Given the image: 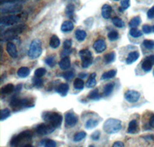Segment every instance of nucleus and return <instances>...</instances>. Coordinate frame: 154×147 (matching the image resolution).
Instances as JSON below:
<instances>
[{"label":"nucleus","instance_id":"nucleus-1","mask_svg":"<svg viewBox=\"0 0 154 147\" xmlns=\"http://www.w3.org/2000/svg\"><path fill=\"white\" fill-rule=\"evenodd\" d=\"M26 29L27 26L26 24H19L18 26H14V27L8 29L5 32L1 33V40H2V41H12L13 39L16 38L19 34L23 33Z\"/></svg>","mask_w":154,"mask_h":147},{"label":"nucleus","instance_id":"nucleus-2","mask_svg":"<svg viewBox=\"0 0 154 147\" xmlns=\"http://www.w3.org/2000/svg\"><path fill=\"white\" fill-rule=\"evenodd\" d=\"M42 119L46 122L52 125L55 128H59L63 122V117L57 112H45L42 114Z\"/></svg>","mask_w":154,"mask_h":147},{"label":"nucleus","instance_id":"nucleus-3","mask_svg":"<svg viewBox=\"0 0 154 147\" xmlns=\"http://www.w3.org/2000/svg\"><path fill=\"white\" fill-rule=\"evenodd\" d=\"M122 123L116 119H108L103 124V130L107 134H115L120 131Z\"/></svg>","mask_w":154,"mask_h":147},{"label":"nucleus","instance_id":"nucleus-4","mask_svg":"<svg viewBox=\"0 0 154 147\" xmlns=\"http://www.w3.org/2000/svg\"><path fill=\"white\" fill-rule=\"evenodd\" d=\"M42 42L39 39H34L29 48L28 56L31 59H36L42 54Z\"/></svg>","mask_w":154,"mask_h":147},{"label":"nucleus","instance_id":"nucleus-5","mask_svg":"<svg viewBox=\"0 0 154 147\" xmlns=\"http://www.w3.org/2000/svg\"><path fill=\"white\" fill-rule=\"evenodd\" d=\"M32 138V132L30 130H26L20 132L18 135L12 137L10 145L12 147H19L25 140H29Z\"/></svg>","mask_w":154,"mask_h":147},{"label":"nucleus","instance_id":"nucleus-6","mask_svg":"<svg viewBox=\"0 0 154 147\" xmlns=\"http://www.w3.org/2000/svg\"><path fill=\"white\" fill-rule=\"evenodd\" d=\"M23 10V5L21 4H5V5H2L1 7V13L3 14L15 15L16 13H19Z\"/></svg>","mask_w":154,"mask_h":147},{"label":"nucleus","instance_id":"nucleus-7","mask_svg":"<svg viewBox=\"0 0 154 147\" xmlns=\"http://www.w3.org/2000/svg\"><path fill=\"white\" fill-rule=\"evenodd\" d=\"M10 105L12 109L15 110H20L24 108L31 107L33 105V103L32 102V100L29 98H23V99H13L10 102Z\"/></svg>","mask_w":154,"mask_h":147},{"label":"nucleus","instance_id":"nucleus-8","mask_svg":"<svg viewBox=\"0 0 154 147\" xmlns=\"http://www.w3.org/2000/svg\"><path fill=\"white\" fill-rule=\"evenodd\" d=\"M21 21V17L17 15H8V16H2L1 18L0 25L2 27L3 26H11L16 25Z\"/></svg>","mask_w":154,"mask_h":147},{"label":"nucleus","instance_id":"nucleus-9","mask_svg":"<svg viewBox=\"0 0 154 147\" xmlns=\"http://www.w3.org/2000/svg\"><path fill=\"white\" fill-rule=\"evenodd\" d=\"M56 129L54 126L50 124H40L35 128V132L38 136H46L53 132Z\"/></svg>","mask_w":154,"mask_h":147},{"label":"nucleus","instance_id":"nucleus-10","mask_svg":"<svg viewBox=\"0 0 154 147\" xmlns=\"http://www.w3.org/2000/svg\"><path fill=\"white\" fill-rule=\"evenodd\" d=\"M65 122L67 127H72L78 122V116L72 112H67L65 116Z\"/></svg>","mask_w":154,"mask_h":147},{"label":"nucleus","instance_id":"nucleus-11","mask_svg":"<svg viewBox=\"0 0 154 147\" xmlns=\"http://www.w3.org/2000/svg\"><path fill=\"white\" fill-rule=\"evenodd\" d=\"M140 98V94L137 91L130 90L125 93V99L130 103H135L138 102Z\"/></svg>","mask_w":154,"mask_h":147},{"label":"nucleus","instance_id":"nucleus-12","mask_svg":"<svg viewBox=\"0 0 154 147\" xmlns=\"http://www.w3.org/2000/svg\"><path fill=\"white\" fill-rule=\"evenodd\" d=\"M154 64V55H151L149 57H147L143 60L142 64V68L144 71L149 72L152 69V65Z\"/></svg>","mask_w":154,"mask_h":147},{"label":"nucleus","instance_id":"nucleus-13","mask_svg":"<svg viewBox=\"0 0 154 147\" xmlns=\"http://www.w3.org/2000/svg\"><path fill=\"white\" fill-rule=\"evenodd\" d=\"M93 48H94L96 53L100 54V53H103V51H106V42L103 40L100 39V40H97L93 44Z\"/></svg>","mask_w":154,"mask_h":147},{"label":"nucleus","instance_id":"nucleus-14","mask_svg":"<svg viewBox=\"0 0 154 147\" xmlns=\"http://www.w3.org/2000/svg\"><path fill=\"white\" fill-rule=\"evenodd\" d=\"M6 50H7V52L9 54V56L12 57V58L17 57V49H16V46L15 45L14 43L11 42V41L8 42L7 45H6Z\"/></svg>","mask_w":154,"mask_h":147},{"label":"nucleus","instance_id":"nucleus-15","mask_svg":"<svg viewBox=\"0 0 154 147\" xmlns=\"http://www.w3.org/2000/svg\"><path fill=\"white\" fill-rule=\"evenodd\" d=\"M112 8L111 5H108V4H105V5H103L101 10L102 16L106 19H108L110 18L111 14H112Z\"/></svg>","mask_w":154,"mask_h":147},{"label":"nucleus","instance_id":"nucleus-16","mask_svg":"<svg viewBox=\"0 0 154 147\" xmlns=\"http://www.w3.org/2000/svg\"><path fill=\"white\" fill-rule=\"evenodd\" d=\"M139 131V123L136 119H133L131 122H130L129 126H128L127 132L130 134H135L138 132Z\"/></svg>","mask_w":154,"mask_h":147},{"label":"nucleus","instance_id":"nucleus-17","mask_svg":"<svg viewBox=\"0 0 154 147\" xmlns=\"http://www.w3.org/2000/svg\"><path fill=\"white\" fill-rule=\"evenodd\" d=\"M69 91V85L65 83H63V84H60V85H58L56 88V91L60 94L62 96H66L67 95Z\"/></svg>","mask_w":154,"mask_h":147},{"label":"nucleus","instance_id":"nucleus-18","mask_svg":"<svg viewBox=\"0 0 154 147\" xmlns=\"http://www.w3.org/2000/svg\"><path fill=\"white\" fill-rule=\"evenodd\" d=\"M140 57V54L137 51H133V52L130 53L128 54L127 58H126V64H131L134 63L136 60H138V58Z\"/></svg>","mask_w":154,"mask_h":147},{"label":"nucleus","instance_id":"nucleus-19","mask_svg":"<svg viewBox=\"0 0 154 147\" xmlns=\"http://www.w3.org/2000/svg\"><path fill=\"white\" fill-rule=\"evenodd\" d=\"M60 67L62 70H68L71 66V61H70V58L69 57H63L62 60L59 63Z\"/></svg>","mask_w":154,"mask_h":147},{"label":"nucleus","instance_id":"nucleus-20","mask_svg":"<svg viewBox=\"0 0 154 147\" xmlns=\"http://www.w3.org/2000/svg\"><path fill=\"white\" fill-rule=\"evenodd\" d=\"M74 28V24L71 21L63 22V23L61 26V30L64 33H68V32H71Z\"/></svg>","mask_w":154,"mask_h":147},{"label":"nucleus","instance_id":"nucleus-21","mask_svg":"<svg viewBox=\"0 0 154 147\" xmlns=\"http://www.w3.org/2000/svg\"><path fill=\"white\" fill-rule=\"evenodd\" d=\"M79 57L82 60H93V56H92V53L87 49L82 50L79 53Z\"/></svg>","mask_w":154,"mask_h":147},{"label":"nucleus","instance_id":"nucleus-22","mask_svg":"<svg viewBox=\"0 0 154 147\" xmlns=\"http://www.w3.org/2000/svg\"><path fill=\"white\" fill-rule=\"evenodd\" d=\"M96 73H93L90 74V76L88 78L87 81H86V87L89 88H94L96 84Z\"/></svg>","mask_w":154,"mask_h":147},{"label":"nucleus","instance_id":"nucleus-23","mask_svg":"<svg viewBox=\"0 0 154 147\" xmlns=\"http://www.w3.org/2000/svg\"><path fill=\"white\" fill-rule=\"evenodd\" d=\"M60 45V41L59 37L56 35H53V37H51L50 41H49V46L53 49L59 47Z\"/></svg>","mask_w":154,"mask_h":147},{"label":"nucleus","instance_id":"nucleus-24","mask_svg":"<svg viewBox=\"0 0 154 147\" xmlns=\"http://www.w3.org/2000/svg\"><path fill=\"white\" fill-rule=\"evenodd\" d=\"M30 73V70L29 67H22L18 70L17 74L20 77H28Z\"/></svg>","mask_w":154,"mask_h":147},{"label":"nucleus","instance_id":"nucleus-25","mask_svg":"<svg viewBox=\"0 0 154 147\" xmlns=\"http://www.w3.org/2000/svg\"><path fill=\"white\" fill-rule=\"evenodd\" d=\"M14 89H15V87L13 84H8L1 88V92H2V95H8V94L12 93V91H14Z\"/></svg>","mask_w":154,"mask_h":147},{"label":"nucleus","instance_id":"nucleus-26","mask_svg":"<svg viewBox=\"0 0 154 147\" xmlns=\"http://www.w3.org/2000/svg\"><path fill=\"white\" fill-rule=\"evenodd\" d=\"M75 37L78 41H83L86 37V33L85 30H77L75 33Z\"/></svg>","mask_w":154,"mask_h":147},{"label":"nucleus","instance_id":"nucleus-27","mask_svg":"<svg viewBox=\"0 0 154 147\" xmlns=\"http://www.w3.org/2000/svg\"><path fill=\"white\" fill-rule=\"evenodd\" d=\"M114 86H115V84L114 83H109L106 85L105 86L103 90V96L107 97L110 95L111 93L112 92L114 89Z\"/></svg>","mask_w":154,"mask_h":147},{"label":"nucleus","instance_id":"nucleus-28","mask_svg":"<svg viewBox=\"0 0 154 147\" xmlns=\"http://www.w3.org/2000/svg\"><path fill=\"white\" fill-rule=\"evenodd\" d=\"M140 23H141V19H140V16H135L130 21L129 26L132 29L136 28V27H137L140 24Z\"/></svg>","mask_w":154,"mask_h":147},{"label":"nucleus","instance_id":"nucleus-29","mask_svg":"<svg viewBox=\"0 0 154 147\" xmlns=\"http://www.w3.org/2000/svg\"><path fill=\"white\" fill-rule=\"evenodd\" d=\"M116 73H117V72H116V70H110L107 72H105V73L102 75V80H107V79L112 78V77H114L116 75Z\"/></svg>","mask_w":154,"mask_h":147},{"label":"nucleus","instance_id":"nucleus-30","mask_svg":"<svg viewBox=\"0 0 154 147\" xmlns=\"http://www.w3.org/2000/svg\"><path fill=\"white\" fill-rule=\"evenodd\" d=\"M99 122L98 120H96V119H89L86 123V128L88 129H94L96 128V126H98Z\"/></svg>","mask_w":154,"mask_h":147},{"label":"nucleus","instance_id":"nucleus-31","mask_svg":"<svg viewBox=\"0 0 154 147\" xmlns=\"http://www.w3.org/2000/svg\"><path fill=\"white\" fill-rule=\"evenodd\" d=\"M116 54L114 52L108 53L104 56V62L106 64H111L115 60Z\"/></svg>","mask_w":154,"mask_h":147},{"label":"nucleus","instance_id":"nucleus-32","mask_svg":"<svg viewBox=\"0 0 154 147\" xmlns=\"http://www.w3.org/2000/svg\"><path fill=\"white\" fill-rule=\"evenodd\" d=\"M88 98L91 100H99L101 98V95H100L98 89H94L89 92Z\"/></svg>","mask_w":154,"mask_h":147},{"label":"nucleus","instance_id":"nucleus-33","mask_svg":"<svg viewBox=\"0 0 154 147\" xmlns=\"http://www.w3.org/2000/svg\"><path fill=\"white\" fill-rule=\"evenodd\" d=\"M86 133L83 131H81L79 132H77L75 136H74V138H73V141L75 142H80L82 141L83 139L86 138Z\"/></svg>","mask_w":154,"mask_h":147},{"label":"nucleus","instance_id":"nucleus-34","mask_svg":"<svg viewBox=\"0 0 154 147\" xmlns=\"http://www.w3.org/2000/svg\"><path fill=\"white\" fill-rule=\"evenodd\" d=\"M73 85L76 90H82L84 88V81H82V78H76L74 81Z\"/></svg>","mask_w":154,"mask_h":147},{"label":"nucleus","instance_id":"nucleus-35","mask_svg":"<svg viewBox=\"0 0 154 147\" xmlns=\"http://www.w3.org/2000/svg\"><path fill=\"white\" fill-rule=\"evenodd\" d=\"M112 23L115 26L118 27V28H123V26H125V23L124 22L120 19V18H118V17H115L112 19Z\"/></svg>","mask_w":154,"mask_h":147},{"label":"nucleus","instance_id":"nucleus-36","mask_svg":"<svg viewBox=\"0 0 154 147\" xmlns=\"http://www.w3.org/2000/svg\"><path fill=\"white\" fill-rule=\"evenodd\" d=\"M11 112L9 109H3L1 110V116H0V119L1 121H4L5 119H8L10 116Z\"/></svg>","mask_w":154,"mask_h":147},{"label":"nucleus","instance_id":"nucleus-37","mask_svg":"<svg viewBox=\"0 0 154 147\" xmlns=\"http://www.w3.org/2000/svg\"><path fill=\"white\" fill-rule=\"evenodd\" d=\"M74 11H75V6L73 5H72V4H69L66 8L65 12L67 16H69V17H72L74 14Z\"/></svg>","mask_w":154,"mask_h":147},{"label":"nucleus","instance_id":"nucleus-38","mask_svg":"<svg viewBox=\"0 0 154 147\" xmlns=\"http://www.w3.org/2000/svg\"><path fill=\"white\" fill-rule=\"evenodd\" d=\"M130 6V0H122L121 1V7L119 8V11L123 12V11L127 9Z\"/></svg>","mask_w":154,"mask_h":147},{"label":"nucleus","instance_id":"nucleus-39","mask_svg":"<svg viewBox=\"0 0 154 147\" xmlns=\"http://www.w3.org/2000/svg\"><path fill=\"white\" fill-rule=\"evenodd\" d=\"M130 34L131 37H134V38H138V37H140L143 35L142 32L139 30L138 29L133 28L130 30Z\"/></svg>","mask_w":154,"mask_h":147},{"label":"nucleus","instance_id":"nucleus-40","mask_svg":"<svg viewBox=\"0 0 154 147\" xmlns=\"http://www.w3.org/2000/svg\"><path fill=\"white\" fill-rule=\"evenodd\" d=\"M108 38L111 41H116L119 38V33H118L117 31H116V30H112V31L109 32L108 33Z\"/></svg>","mask_w":154,"mask_h":147},{"label":"nucleus","instance_id":"nucleus-41","mask_svg":"<svg viewBox=\"0 0 154 147\" xmlns=\"http://www.w3.org/2000/svg\"><path fill=\"white\" fill-rule=\"evenodd\" d=\"M46 64L49 65L51 67H53L56 65V57L54 56H49L48 57H46Z\"/></svg>","mask_w":154,"mask_h":147},{"label":"nucleus","instance_id":"nucleus-42","mask_svg":"<svg viewBox=\"0 0 154 147\" xmlns=\"http://www.w3.org/2000/svg\"><path fill=\"white\" fill-rule=\"evenodd\" d=\"M143 46L149 50H153L154 49V41H151V40H145L143 41Z\"/></svg>","mask_w":154,"mask_h":147},{"label":"nucleus","instance_id":"nucleus-43","mask_svg":"<svg viewBox=\"0 0 154 147\" xmlns=\"http://www.w3.org/2000/svg\"><path fill=\"white\" fill-rule=\"evenodd\" d=\"M42 142L44 147H56V142L53 139H46Z\"/></svg>","mask_w":154,"mask_h":147},{"label":"nucleus","instance_id":"nucleus-44","mask_svg":"<svg viewBox=\"0 0 154 147\" xmlns=\"http://www.w3.org/2000/svg\"><path fill=\"white\" fill-rule=\"evenodd\" d=\"M46 74V70L45 68H38L35 71V76L36 77H42Z\"/></svg>","mask_w":154,"mask_h":147},{"label":"nucleus","instance_id":"nucleus-45","mask_svg":"<svg viewBox=\"0 0 154 147\" xmlns=\"http://www.w3.org/2000/svg\"><path fill=\"white\" fill-rule=\"evenodd\" d=\"M26 0H1V5L4 4H15L19 3V2H25Z\"/></svg>","mask_w":154,"mask_h":147},{"label":"nucleus","instance_id":"nucleus-46","mask_svg":"<svg viewBox=\"0 0 154 147\" xmlns=\"http://www.w3.org/2000/svg\"><path fill=\"white\" fill-rule=\"evenodd\" d=\"M42 84H43V81H42L40 77H36V78L34 79L33 85L35 86V88H41V87L42 86Z\"/></svg>","mask_w":154,"mask_h":147},{"label":"nucleus","instance_id":"nucleus-47","mask_svg":"<svg viewBox=\"0 0 154 147\" xmlns=\"http://www.w3.org/2000/svg\"><path fill=\"white\" fill-rule=\"evenodd\" d=\"M63 77L66 79V80H69L72 79L74 77V73L72 71H67L63 74Z\"/></svg>","mask_w":154,"mask_h":147},{"label":"nucleus","instance_id":"nucleus-48","mask_svg":"<svg viewBox=\"0 0 154 147\" xmlns=\"http://www.w3.org/2000/svg\"><path fill=\"white\" fill-rule=\"evenodd\" d=\"M152 28L149 25H143V31L144 33H146V34H149L152 32Z\"/></svg>","mask_w":154,"mask_h":147},{"label":"nucleus","instance_id":"nucleus-49","mask_svg":"<svg viewBox=\"0 0 154 147\" xmlns=\"http://www.w3.org/2000/svg\"><path fill=\"white\" fill-rule=\"evenodd\" d=\"M100 131H95L92 134L91 139L95 141H97V140L100 139Z\"/></svg>","mask_w":154,"mask_h":147},{"label":"nucleus","instance_id":"nucleus-50","mask_svg":"<svg viewBox=\"0 0 154 147\" xmlns=\"http://www.w3.org/2000/svg\"><path fill=\"white\" fill-rule=\"evenodd\" d=\"M93 64V60H82V66L84 68H87Z\"/></svg>","mask_w":154,"mask_h":147},{"label":"nucleus","instance_id":"nucleus-51","mask_svg":"<svg viewBox=\"0 0 154 147\" xmlns=\"http://www.w3.org/2000/svg\"><path fill=\"white\" fill-rule=\"evenodd\" d=\"M72 47V41L71 40H66L63 43V47L64 49H70Z\"/></svg>","mask_w":154,"mask_h":147},{"label":"nucleus","instance_id":"nucleus-52","mask_svg":"<svg viewBox=\"0 0 154 147\" xmlns=\"http://www.w3.org/2000/svg\"><path fill=\"white\" fill-rule=\"evenodd\" d=\"M147 17L152 19L154 18V6L151 7L147 12Z\"/></svg>","mask_w":154,"mask_h":147},{"label":"nucleus","instance_id":"nucleus-53","mask_svg":"<svg viewBox=\"0 0 154 147\" xmlns=\"http://www.w3.org/2000/svg\"><path fill=\"white\" fill-rule=\"evenodd\" d=\"M71 53H72V50L71 49H64L63 51H62L61 57H68V55H69Z\"/></svg>","mask_w":154,"mask_h":147},{"label":"nucleus","instance_id":"nucleus-54","mask_svg":"<svg viewBox=\"0 0 154 147\" xmlns=\"http://www.w3.org/2000/svg\"><path fill=\"white\" fill-rule=\"evenodd\" d=\"M112 147H125V145L123 142H120V141H117V142H114Z\"/></svg>","mask_w":154,"mask_h":147},{"label":"nucleus","instance_id":"nucleus-55","mask_svg":"<svg viewBox=\"0 0 154 147\" xmlns=\"http://www.w3.org/2000/svg\"><path fill=\"white\" fill-rule=\"evenodd\" d=\"M149 125L152 128L154 129V115L151 116L150 119H149Z\"/></svg>","mask_w":154,"mask_h":147},{"label":"nucleus","instance_id":"nucleus-56","mask_svg":"<svg viewBox=\"0 0 154 147\" xmlns=\"http://www.w3.org/2000/svg\"><path fill=\"white\" fill-rule=\"evenodd\" d=\"M79 76L80 77V78H81V77H82V78H83V77H86V76H87V74H85V73H82V74H80Z\"/></svg>","mask_w":154,"mask_h":147},{"label":"nucleus","instance_id":"nucleus-57","mask_svg":"<svg viewBox=\"0 0 154 147\" xmlns=\"http://www.w3.org/2000/svg\"><path fill=\"white\" fill-rule=\"evenodd\" d=\"M23 147H33V145H32V144L27 143V144H26V145H23Z\"/></svg>","mask_w":154,"mask_h":147},{"label":"nucleus","instance_id":"nucleus-58","mask_svg":"<svg viewBox=\"0 0 154 147\" xmlns=\"http://www.w3.org/2000/svg\"><path fill=\"white\" fill-rule=\"evenodd\" d=\"M22 88V84H19V85H17V88H16V91H19V90L21 89Z\"/></svg>","mask_w":154,"mask_h":147},{"label":"nucleus","instance_id":"nucleus-59","mask_svg":"<svg viewBox=\"0 0 154 147\" xmlns=\"http://www.w3.org/2000/svg\"><path fill=\"white\" fill-rule=\"evenodd\" d=\"M89 147H95V145H89Z\"/></svg>","mask_w":154,"mask_h":147},{"label":"nucleus","instance_id":"nucleus-60","mask_svg":"<svg viewBox=\"0 0 154 147\" xmlns=\"http://www.w3.org/2000/svg\"><path fill=\"white\" fill-rule=\"evenodd\" d=\"M152 31H153V32H154V26H152Z\"/></svg>","mask_w":154,"mask_h":147},{"label":"nucleus","instance_id":"nucleus-61","mask_svg":"<svg viewBox=\"0 0 154 147\" xmlns=\"http://www.w3.org/2000/svg\"><path fill=\"white\" fill-rule=\"evenodd\" d=\"M114 1H119V0H114Z\"/></svg>","mask_w":154,"mask_h":147},{"label":"nucleus","instance_id":"nucleus-62","mask_svg":"<svg viewBox=\"0 0 154 147\" xmlns=\"http://www.w3.org/2000/svg\"><path fill=\"white\" fill-rule=\"evenodd\" d=\"M153 75H154V70H153Z\"/></svg>","mask_w":154,"mask_h":147}]
</instances>
